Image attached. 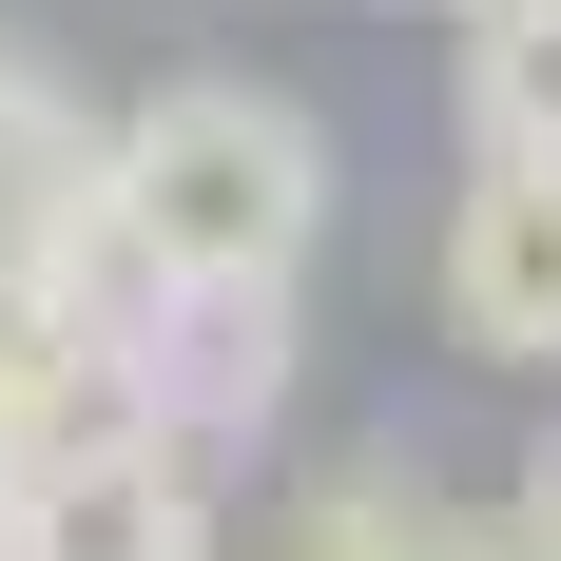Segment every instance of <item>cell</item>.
I'll return each instance as SVG.
<instances>
[{
  "mask_svg": "<svg viewBox=\"0 0 561 561\" xmlns=\"http://www.w3.org/2000/svg\"><path fill=\"white\" fill-rule=\"evenodd\" d=\"M0 561H214V465L156 426H78L0 484Z\"/></svg>",
  "mask_w": 561,
  "mask_h": 561,
  "instance_id": "cell-3",
  "label": "cell"
},
{
  "mask_svg": "<svg viewBox=\"0 0 561 561\" xmlns=\"http://www.w3.org/2000/svg\"><path fill=\"white\" fill-rule=\"evenodd\" d=\"M426 290H446V330L484 348V368H561V174L465 156V214H446V252H426Z\"/></svg>",
  "mask_w": 561,
  "mask_h": 561,
  "instance_id": "cell-4",
  "label": "cell"
},
{
  "mask_svg": "<svg viewBox=\"0 0 561 561\" xmlns=\"http://www.w3.org/2000/svg\"><path fill=\"white\" fill-rule=\"evenodd\" d=\"M290 407V290H116V426L232 465Z\"/></svg>",
  "mask_w": 561,
  "mask_h": 561,
  "instance_id": "cell-2",
  "label": "cell"
},
{
  "mask_svg": "<svg viewBox=\"0 0 561 561\" xmlns=\"http://www.w3.org/2000/svg\"><path fill=\"white\" fill-rule=\"evenodd\" d=\"M290 561H523V542H504V504H465L446 465L368 446V465H330V484H310Z\"/></svg>",
  "mask_w": 561,
  "mask_h": 561,
  "instance_id": "cell-5",
  "label": "cell"
},
{
  "mask_svg": "<svg viewBox=\"0 0 561 561\" xmlns=\"http://www.w3.org/2000/svg\"><path fill=\"white\" fill-rule=\"evenodd\" d=\"M330 252V136L272 78H156L98 136V290H290Z\"/></svg>",
  "mask_w": 561,
  "mask_h": 561,
  "instance_id": "cell-1",
  "label": "cell"
},
{
  "mask_svg": "<svg viewBox=\"0 0 561 561\" xmlns=\"http://www.w3.org/2000/svg\"><path fill=\"white\" fill-rule=\"evenodd\" d=\"M504 542H523V561H561V426L523 446V484H504Z\"/></svg>",
  "mask_w": 561,
  "mask_h": 561,
  "instance_id": "cell-7",
  "label": "cell"
},
{
  "mask_svg": "<svg viewBox=\"0 0 561 561\" xmlns=\"http://www.w3.org/2000/svg\"><path fill=\"white\" fill-rule=\"evenodd\" d=\"M0 98H20V58H0Z\"/></svg>",
  "mask_w": 561,
  "mask_h": 561,
  "instance_id": "cell-8",
  "label": "cell"
},
{
  "mask_svg": "<svg viewBox=\"0 0 561 561\" xmlns=\"http://www.w3.org/2000/svg\"><path fill=\"white\" fill-rule=\"evenodd\" d=\"M465 156L561 174V0H484L465 20Z\"/></svg>",
  "mask_w": 561,
  "mask_h": 561,
  "instance_id": "cell-6",
  "label": "cell"
},
{
  "mask_svg": "<svg viewBox=\"0 0 561 561\" xmlns=\"http://www.w3.org/2000/svg\"><path fill=\"white\" fill-rule=\"evenodd\" d=\"M446 20H484V0H446Z\"/></svg>",
  "mask_w": 561,
  "mask_h": 561,
  "instance_id": "cell-9",
  "label": "cell"
}]
</instances>
